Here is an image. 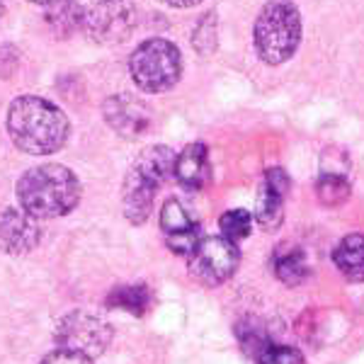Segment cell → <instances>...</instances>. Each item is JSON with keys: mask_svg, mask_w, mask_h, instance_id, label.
<instances>
[{"mask_svg": "<svg viewBox=\"0 0 364 364\" xmlns=\"http://www.w3.org/2000/svg\"><path fill=\"white\" fill-rule=\"evenodd\" d=\"M192 44H195V49L204 56L216 49V15L214 13L204 15L202 20H199L195 34H192Z\"/></svg>", "mask_w": 364, "mask_h": 364, "instance_id": "21", "label": "cell"}, {"mask_svg": "<svg viewBox=\"0 0 364 364\" xmlns=\"http://www.w3.org/2000/svg\"><path fill=\"white\" fill-rule=\"evenodd\" d=\"M20 209L34 219H58L80 202V182L75 173L58 163H44L27 170L17 182Z\"/></svg>", "mask_w": 364, "mask_h": 364, "instance_id": "2", "label": "cell"}, {"mask_svg": "<svg viewBox=\"0 0 364 364\" xmlns=\"http://www.w3.org/2000/svg\"><path fill=\"white\" fill-rule=\"evenodd\" d=\"M274 272L277 277L289 287L301 284L304 279L309 277V262H306V252L301 248H282L277 255H274Z\"/></svg>", "mask_w": 364, "mask_h": 364, "instance_id": "17", "label": "cell"}, {"mask_svg": "<svg viewBox=\"0 0 364 364\" xmlns=\"http://www.w3.org/2000/svg\"><path fill=\"white\" fill-rule=\"evenodd\" d=\"M39 364H92L90 357L80 355V352L70 350H54L51 355H46Z\"/></svg>", "mask_w": 364, "mask_h": 364, "instance_id": "23", "label": "cell"}, {"mask_svg": "<svg viewBox=\"0 0 364 364\" xmlns=\"http://www.w3.org/2000/svg\"><path fill=\"white\" fill-rule=\"evenodd\" d=\"M238 340L243 350L255 364H304L301 352L291 345H279L265 333V328L255 321H245L238 326Z\"/></svg>", "mask_w": 364, "mask_h": 364, "instance_id": "9", "label": "cell"}, {"mask_svg": "<svg viewBox=\"0 0 364 364\" xmlns=\"http://www.w3.org/2000/svg\"><path fill=\"white\" fill-rule=\"evenodd\" d=\"M129 73L144 92H151V95L166 92L180 80V49L168 39H149V42L139 44L129 56Z\"/></svg>", "mask_w": 364, "mask_h": 364, "instance_id": "5", "label": "cell"}, {"mask_svg": "<svg viewBox=\"0 0 364 364\" xmlns=\"http://www.w3.org/2000/svg\"><path fill=\"white\" fill-rule=\"evenodd\" d=\"M107 306L127 311V314H132V316H144L151 306V291L146 284L117 287L114 291L107 294Z\"/></svg>", "mask_w": 364, "mask_h": 364, "instance_id": "18", "label": "cell"}, {"mask_svg": "<svg viewBox=\"0 0 364 364\" xmlns=\"http://www.w3.org/2000/svg\"><path fill=\"white\" fill-rule=\"evenodd\" d=\"M42 226L25 209L0 211V250L8 255H27L39 245Z\"/></svg>", "mask_w": 364, "mask_h": 364, "instance_id": "10", "label": "cell"}, {"mask_svg": "<svg viewBox=\"0 0 364 364\" xmlns=\"http://www.w3.org/2000/svg\"><path fill=\"white\" fill-rule=\"evenodd\" d=\"M20 66V51L13 44H3L0 46V80L10 78Z\"/></svg>", "mask_w": 364, "mask_h": 364, "instance_id": "22", "label": "cell"}, {"mask_svg": "<svg viewBox=\"0 0 364 364\" xmlns=\"http://www.w3.org/2000/svg\"><path fill=\"white\" fill-rule=\"evenodd\" d=\"M175 158H178L175 151L168 146H151V149L141 151L134 166L129 168L122 202H124V216L132 224L139 226L149 219L156 192L173 175Z\"/></svg>", "mask_w": 364, "mask_h": 364, "instance_id": "3", "label": "cell"}, {"mask_svg": "<svg viewBox=\"0 0 364 364\" xmlns=\"http://www.w3.org/2000/svg\"><path fill=\"white\" fill-rule=\"evenodd\" d=\"M173 175L187 190H202L211 180V166H209V151L204 144H190L182 154L175 158Z\"/></svg>", "mask_w": 364, "mask_h": 364, "instance_id": "14", "label": "cell"}, {"mask_svg": "<svg viewBox=\"0 0 364 364\" xmlns=\"http://www.w3.org/2000/svg\"><path fill=\"white\" fill-rule=\"evenodd\" d=\"M102 114H105V122L124 139H136L151 127L149 107L132 95H114V97L105 100Z\"/></svg>", "mask_w": 364, "mask_h": 364, "instance_id": "13", "label": "cell"}, {"mask_svg": "<svg viewBox=\"0 0 364 364\" xmlns=\"http://www.w3.org/2000/svg\"><path fill=\"white\" fill-rule=\"evenodd\" d=\"M316 195L328 207H338L350 197V182L343 173H323L316 185Z\"/></svg>", "mask_w": 364, "mask_h": 364, "instance_id": "19", "label": "cell"}, {"mask_svg": "<svg viewBox=\"0 0 364 364\" xmlns=\"http://www.w3.org/2000/svg\"><path fill=\"white\" fill-rule=\"evenodd\" d=\"M29 3H37V5H54L58 0H29Z\"/></svg>", "mask_w": 364, "mask_h": 364, "instance_id": "25", "label": "cell"}, {"mask_svg": "<svg viewBox=\"0 0 364 364\" xmlns=\"http://www.w3.org/2000/svg\"><path fill=\"white\" fill-rule=\"evenodd\" d=\"M301 42V15L291 0H269L255 22V49L269 66L289 61Z\"/></svg>", "mask_w": 364, "mask_h": 364, "instance_id": "4", "label": "cell"}, {"mask_svg": "<svg viewBox=\"0 0 364 364\" xmlns=\"http://www.w3.org/2000/svg\"><path fill=\"white\" fill-rule=\"evenodd\" d=\"M56 350L80 352L85 357H100L112 343V326L90 311H68L54 328Z\"/></svg>", "mask_w": 364, "mask_h": 364, "instance_id": "6", "label": "cell"}, {"mask_svg": "<svg viewBox=\"0 0 364 364\" xmlns=\"http://www.w3.org/2000/svg\"><path fill=\"white\" fill-rule=\"evenodd\" d=\"M161 3L170 5V8H192V5L202 3V0H161Z\"/></svg>", "mask_w": 364, "mask_h": 364, "instance_id": "24", "label": "cell"}, {"mask_svg": "<svg viewBox=\"0 0 364 364\" xmlns=\"http://www.w3.org/2000/svg\"><path fill=\"white\" fill-rule=\"evenodd\" d=\"M85 8H80L73 0H58V3L49 5V13H46V25L51 32H56L58 37H68L75 29L83 25Z\"/></svg>", "mask_w": 364, "mask_h": 364, "instance_id": "16", "label": "cell"}, {"mask_svg": "<svg viewBox=\"0 0 364 364\" xmlns=\"http://www.w3.org/2000/svg\"><path fill=\"white\" fill-rule=\"evenodd\" d=\"M134 27H136V13L132 5L122 0H102L92 8H85L83 25H80L87 37L100 44L124 42Z\"/></svg>", "mask_w": 364, "mask_h": 364, "instance_id": "8", "label": "cell"}, {"mask_svg": "<svg viewBox=\"0 0 364 364\" xmlns=\"http://www.w3.org/2000/svg\"><path fill=\"white\" fill-rule=\"evenodd\" d=\"M219 226H221V233H224L226 240L238 243V240L250 236L252 214H250V211H245V209H231V211H226V214L221 216Z\"/></svg>", "mask_w": 364, "mask_h": 364, "instance_id": "20", "label": "cell"}, {"mask_svg": "<svg viewBox=\"0 0 364 364\" xmlns=\"http://www.w3.org/2000/svg\"><path fill=\"white\" fill-rule=\"evenodd\" d=\"M190 272L197 282L207 287H219L233 277L238 269L240 252L236 243L226 240L224 236L202 238L190 257Z\"/></svg>", "mask_w": 364, "mask_h": 364, "instance_id": "7", "label": "cell"}, {"mask_svg": "<svg viewBox=\"0 0 364 364\" xmlns=\"http://www.w3.org/2000/svg\"><path fill=\"white\" fill-rule=\"evenodd\" d=\"M8 134L25 154L51 156L68 141V117L54 102L37 95L13 100L8 109Z\"/></svg>", "mask_w": 364, "mask_h": 364, "instance_id": "1", "label": "cell"}, {"mask_svg": "<svg viewBox=\"0 0 364 364\" xmlns=\"http://www.w3.org/2000/svg\"><path fill=\"white\" fill-rule=\"evenodd\" d=\"M289 175L282 168H272L265 173V180H262L255 202V221L265 231L279 228L282 219H284V197L289 195Z\"/></svg>", "mask_w": 364, "mask_h": 364, "instance_id": "12", "label": "cell"}, {"mask_svg": "<svg viewBox=\"0 0 364 364\" xmlns=\"http://www.w3.org/2000/svg\"><path fill=\"white\" fill-rule=\"evenodd\" d=\"M161 228L166 233L168 248L178 255L190 257L199 245V226L192 219V214L185 209V204L178 199H168L161 209Z\"/></svg>", "mask_w": 364, "mask_h": 364, "instance_id": "11", "label": "cell"}, {"mask_svg": "<svg viewBox=\"0 0 364 364\" xmlns=\"http://www.w3.org/2000/svg\"><path fill=\"white\" fill-rule=\"evenodd\" d=\"M336 267L345 274L350 282L364 279V236L362 233H350L338 243L333 250Z\"/></svg>", "mask_w": 364, "mask_h": 364, "instance_id": "15", "label": "cell"}, {"mask_svg": "<svg viewBox=\"0 0 364 364\" xmlns=\"http://www.w3.org/2000/svg\"><path fill=\"white\" fill-rule=\"evenodd\" d=\"M3 13H5V8H3V3H0V17H3Z\"/></svg>", "mask_w": 364, "mask_h": 364, "instance_id": "26", "label": "cell"}]
</instances>
